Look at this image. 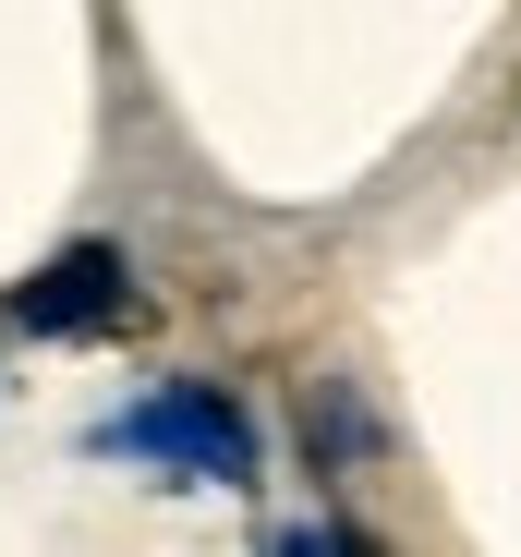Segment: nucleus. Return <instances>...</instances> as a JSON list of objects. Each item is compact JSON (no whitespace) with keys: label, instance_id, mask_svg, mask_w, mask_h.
<instances>
[{"label":"nucleus","instance_id":"nucleus-3","mask_svg":"<svg viewBox=\"0 0 521 557\" xmlns=\"http://www.w3.org/2000/svg\"><path fill=\"white\" fill-rule=\"evenodd\" d=\"M315 460H364V412H352V400L315 412Z\"/></svg>","mask_w":521,"mask_h":557},{"label":"nucleus","instance_id":"nucleus-1","mask_svg":"<svg viewBox=\"0 0 521 557\" xmlns=\"http://www.w3.org/2000/svg\"><path fill=\"white\" fill-rule=\"evenodd\" d=\"M110 448H122V460H170V473H207V485H243V473H255V424H243V400H219V388H146V400L110 424Z\"/></svg>","mask_w":521,"mask_h":557},{"label":"nucleus","instance_id":"nucleus-2","mask_svg":"<svg viewBox=\"0 0 521 557\" xmlns=\"http://www.w3.org/2000/svg\"><path fill=\"white\" fill-rule=\"evenodd\" d=\"M122 315V255L110 243H73L61 267H37L25 292H13V327H37V339H85V327H110Z\"/></svg>","mask_w":521,"mask_h":557}]
</instances>
